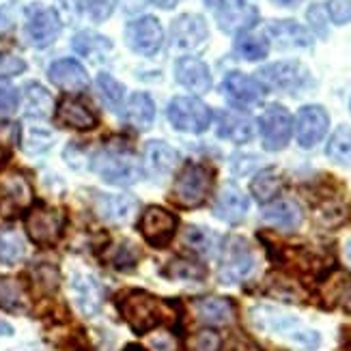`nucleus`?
<instances>
[{
  "mask_svg": "<svg viewBox=\"0 0 351 351\" xmlns=\"http://www.w3.org/2000/svg\"><path fill=\"white\" fill-rule=\"evenodd\" d=\"M119 313L136 334L154 332L162 326H177L179 322V308L175 304L160 300L143 289H132L125 295H121Z\"/></svg>",
  "mask_w": 351,
  "mask_h": 351,
  "instance_id": "obj_1",
  "label": "nucleus"
},
{
  "mask_svg": "<svg viewBox=\"0 0 351 351\" xmlns=\"http://www.w3.org/2000/svg\"><path fill=\"white\" fill-rule=\"evenodd\" d=\"M250 319L258 330L276 334V337L298 345L304 351H315L322 345V334L304 326L295 315H289L285 311L271 306H256L250 311Z\"/></svg>",
  "mask_w": 351,
  "mask_h": 351,
  "instance_id": "obj_2",
  "label": "nucleus"
},
{
  "mask_svg": "<svg viewBox=\"0 0 351 351\" xmlns=\"http://www.w3.org/2000/svg\"><path fill=\"white\" fill-rule=\"evenodd\" d=\"M211 171L201 164H186L173 186V201L186 209H194L205 203L211 190Z\"/></svg>",
  "mask_w": 351,
  "mask_h": 351,
  "instance_id": "obj_3",
  "label": "nucleus"
},
{
  "mask_svg": "<svg viewBox=\"0 0 351 351\" xmlns=\"http://www.w3.org/2000/svg\"><path fill=\"white\" fill-rule=\"evenodd\" d=\"M24 226L37 246H54L65 231V216L60 209L39 203L28 209Z\"/></svg>",
  "mask_w": 351,
  "mask_h": 351,
  "instance_id": "obj_4",
  "label": "nucleus"
},
{
  "mask_svg": "<svg viewBox=\"0 0 351 351\" xmlns=\"http://www.w3.org/2000/svg\"><path fill=\"white\" fill-rule=\"evenodd\" d=\"M256 267V256L250 243L241 237L226 239L220 261V280L226 285H235L246 280Z\"/></svg>",
  "mask_w": 351,
  "mask_h": 351,
  "instance_id": "obj_5",
  "label": "nucleus"
},
{
  "mask_svg": "<svg viewBox=\"0 0 351 351\" xmlns=\"http://www.w3.org/2000/svg\"><path fill=\"white\" fill-rule=\"evenodd\" d=\"M93 171L110 183H136L143 177V169L130 154L119 149H104L93 160Z\"/></svg>",
  "mask_w": 351,
  "mask_h": 351,
  "instance_id": "obj_6",
  "label": "nucleus"
},
{
  "mask_svg": "<svg viewBox=\"0 0 351 351\" xmlns=\"http://www.w3.org/2000/svg\"><path fill=\"white\" fill-rule=\"evenodd\" d=\"M166 114H169V121L173 123V128L179 132L201 134L211 123L209 106L196 97H175L169 104Z\"/></svg>",
  "mask_w": 351,
  "mask_h": 351,
  "instance_id": "obj_7",
  "label": "nucleus"
},
{
  "mask_svg": "<svg viewBox=\"0 0 351 351\" xmlns=\"http://www.w3.org/2000/svg\"><path fill=\"white\" fill-rule=\"evenodd\" d=\"M205 3L216 11V20L224 33H243L258 18L256 7L248 0H205Z\"/></svg>",
  "mask_w": 351,
  "mask_h": 351,
  "instance_id": "obj_8",
  "label": "nucleus"
},
{
  "mask_svg": "<svg viewBox=\"0 0 351 351\" xmlns=\"http://www.w3.org/2000/svg\"><path fill=\"white\" fill-rule=\"evenodd\" d=\"M60 18L52 7L30 5L26 11V35L35 48H48L60 35Z\"/></svg>",
  "mask_w": 351,
  "mask_h": 351,
  "instance_id": "obj_9",
  "label": "nucleus"
},
{
  "mask_svg": "<svg viewBox=\"0 0 351 351\" xmlns=\"http://www.w3.org/2000/svg\"><path fill=\"white\" fill-rule=\"evenodd\" d=\"M258 78L267 86L276 90H287V93H295L304 88L311 80L308 69L298 60H282V63H271L263 69H258Z\"/></svg>",
  "mask_w": 351,
  "mask_h": 351,
  "instance_id": "obj_10",
  "label": "nucleus"
},
{
  "mask_svg": "<svg viewBox=\"0 0 351 351\" xmlns=\"http://www.w3.org/2000/svg\"><path fill=\"white\" fill-rule=\"evenodd\" d=\"M258 125H261L263 147L269 151H280L289 145V141H291L293 119L289 114V110L278 104L269 106V108L263 112L261 121H258Z\"/></svg>",
  "mask_w": 351,
  "mask_h": 351,
  "instance_id": "obj_11",
  "label": "nucleus"
},
{
  "mask_svg": "<svg viewBox=\"0 0 351 351\" xmlns=\"http://www.w3.org/2000/svg\"><path fill=\"white\" fill-rule=\"evenodd\" d=\"M177 226H179V222L173 213L166 211L164 207H158V205L149 207L143 213L141 224H138L143 237L156 248H164L166 243H171L173 235L177 233Z\"/></svg>",
  "mask_w": 351,
  "mask_h": 351,
  "instance_id": "obj_12",
  "label": "nucleus"
},
{
  "mask_svg": "<svg viewBox=\"0 0 351 351\" xmlns=\"http://www.w3.org/2000/svg\"><path fill=\"white\" fill-rule=\"evenodd\" d=\"M125 39L134 52L143 56H154L164 43V28L156 18L147 15V18H141L128 26Z\"/></svg>",
  "mask_w": 351,
  "mask_h": 351,
  "instance_id": "obj_13",
  "label": "nucleus"
},
{
  "mask_svg": "<svg viewBox=\"0 0 351 351\" xmlns=\"http://www.w3.org/2000/svg\"><path fill=\"white\" fill-rule=\"evenodd\" d=\"M209 30H207V22L201 18V15L194 13H186L177 18L173 22L171 28V43L177 50H196L207 41Z\"/></svg>",
  "mask_w": 351,
  "mask_h": 351,
  "instance_id": "obj_14",
  "label": "nucleus"
},
{
  "mask_svg": "<svg viewBox=\"0 0 351 351\" xmlns=\"http://www.w3.org/2000/svg\"><path fill=\"white\" fill-rule=\"evenodd\" d=\"M328 128H330V117L322 106H304L298 112L295 136L304 149L315 147L326 136Z\"/></svg>",
  "mask_w": 351,
  "mask_h": 351,
  "instance_id": "obj_15",
  "label": "nucleus"
},
{
  "mask_svg": "<svg viewBox=\"0 0 351 351\" xmlns=\"http://www.w3.org/2000/svg\"><path fill=\"white\" fill-rule=\"evenodd\" d=\"M222 90L237 106H254L265 97V86L241 71L228 73L224 78Z\"/></svg>",
  "mask_w": 351,
  "mask_h": 351,
  "instance_id": "obj_16",
  "label": "nucleus"
},
{
  "mask_svg": "<svg viewBox=\"0 0 351 351\" xmlns=\"http://www.w3.org/2000/svg\"><path fill=\"white\" fill-rule=\"evenodd\" d=\"M93 207H95V213L101 220L112 222V224H125L134 216L136 201L128 194L99 192V194H95Z\"/></svg>",
  "mask_w": 351,
  "mask_h": 351,
  "instance_id": "obj_17",
  "label": "nucleus"
},
{
  "mask_svg": "<svg viewBox=\"0 0 351 351\" xmlns=\"http://www.w3.org/2000/svg\"><path fill=\"white\" fill-rule=\"evenodd\" d=\"M71 293L75 300V306L80 308L82 315L90 317V315L99 313L101 302H104V289L93 276H88V274H82V271L73 274Z\"/></svg>",
  "mask_w": 351,
  "mask_h": 351,
  "instance_id": "obj_18",
  "label": "nucleus"
},
{
  "mask_svg": "<svg viewBox=\"0 0 351 351\" xmlns=\"http://www.w3.org/2000/svg\"><path fill=\"white\" fill-rule=\"evenodd\" d=\"M194 313L207 326H228L235 322V304L220 295L194 300Z\"/></svg>",
  "mask_w": 351,
  "mask_h": 351,
  "instance_id": "obj_19",
  "label": "nucleus"
},
{
  "mask_svg": "<svg viewBox=\"0 0 351 351\" xmlns=\"http://www.w3.org/2000/svg\"><path fill=\"white\" fill-rule=\"evenodd\" d=\"M56 121L63 128L71 130H93L97 125V117L95 112L88 108V106L75 97H63L56 106Z\"/></svg>",
  "mask_w": 351,
  "mask_h": 351,
  "instance_id": "obj_20",
  "label": "nucleus"
},
{
  "mask_svg": "<svg viewBox=\"0 0 351 351\" xmlns=\"http://www.w3.org/2000/svg\"><path fill=\"white\" fill-rule=\"evenodd\" d=\"M175 75H177V82L183 84L186 88H190L192 93H201L203 95L211 88L209 67L203 63L201 58H194V56L179 58L177 65H175Z\"/></svg>",
  "mask_w": 351,
  "mask_h": 351,
  "instance_id": "obj_21",
  "label": "nucleus"
},
{
  "mask_svg": "<svg viewBox=\"0 0 351 351\" xmlns=\"http://www.w3.org/2000/svg\"><path fill=\"white\" fill-rule=\"evenodd\" d=\"M48 78L65 90H84L88 86V73L86 69L73 58H60L54 60L48 69Z\"/></svg>",
  "mask_w": 351,
  "mask_h": 351,
  "instance_id": "obj_22",
  "label": "nucleus"
},
{
  "mask_svg": "<svg viewBox=\"0 0 351 351\" xmlns=\"http://www.w3.org/2000/svg\"><path fill=\"white\" fill-rule=\"evenodd\" d=\"M0 198L13 211H22L33 205V188H30V183L24 175L9 173L0 179Z\"/></svg>",
  "mask_w": 351,
  "mask_h": 351,
  "instance_id": "obj_23",
  "label": "nucleus"
},
{
  "mask_svg": "<svg viewBox=\"0 0 351 351\" xmlns=\"http://www.w3.org/2000/svg\"><path fill=\"white\" fill-rule=\"evenodd\" d=\"M267 37L278 48H308L313 43L308 30L293 20H278L267 24Z\"/></svg>",
  "mask_w": 351,
  "mask_h": 351,
  "instance_id": "obj_24",
  "label": "nucleus"
},
{
  "mask_svg": "<svg viewBox=\"0 0 351 351\" xmlns=\"http://www.w3.org/2000/svg\"><path fill=\"white\" fill-rule=\"evenodd\" d=\"M213 211H216V216L224 222H231V224L241 222L248 211V198L235 186H224L218 194Z\"/></svg>",
  "mask_w": 351,
  "mask_h": 351,
  "instance_id": "obj_25",
  "label": "nucleus"
},
{
  "mask_svg": "<svg viewBox=\"0 0 351 351\" xmlns=\"http://www.w3.org/2000/svg\"><path fill=\"white\" fill-rule=\"evenodd\" d=\"M302 207L291 201V198H282V201L271 203L263 209V220L271 226L285 228V231H293L302 224Z\"/></svg>",
  "mask_w": 351,
  "mask_h": 351,
  "instance_id": "obj_26",
  "label": "nucleus"
},
{
  "mask_svg": "<svg viewBox=\"0 0 351 351\" xmlns=\"http://www.w3.org/2000/svg\"><path fill=\"white\" fill-rule=\"evenodd\" d=\"M218 136L220 138H226L231 143L243 145L252 141L254 136V123L243 114H235V112H220L218 114Z\"/></svg>",
  "mask_w": 351,
  "mask_h": 351,
  "instance_id": "obj_27",
  "label": "nucleus"
},
{
  "mask_svg": "<svg viewBox=\"0 0 351 351\" xmlns=\"http://www.w3.org/2000/svg\"><path fill=\"white\" fill-rule=\"evenodd\" d=\"M145 160L149 171H154L158 175L171 173L175 166L179 164V154L164 141H151L145 147Z\"/></svg>",
  "mask_w": 351,
  "mask_h": 351,
  "instance_id": "obj_28",
  "label": "nucleus"
},
{
  "mask_svg": "<svg viewBox=\"0 0 351 351\" xmlns=\"http://www.w3.org/2000/svg\"><path fill=\"white\" fill-rule=\"evenodd\" d=\"M26 287L22 280L11 276H0V308L7 313H24L28 306Z\"/></svg>",
  "mask_w": 351,
  "mask_h": 351,
  "instance_id": "obj_29",
  "label": "nucleus"
},
{
  "mask_svg": "<svg viewBox=\"0 0 351 351\" xmlns=\"http://www.w3.org/2000/svg\"><path fill=\"white\" fill-rule=\"evenodd\" d=\"M125 119L134 128L138 130H147L154 125V119H156V106L154 99H151L147 93H134L128 101V108H125Z\"/></svg>",
  "mask_w": 351,
  "mask_h": 351,
  "instance_id": "obj_30",
  "label": "nucleus"
},
{
  "mask_svg": "<svg viewBox=\"0 0 351 351\" xmlns=\"http://www.w3.org/2000/svg\"><path fill=\"white\" fill-rule=\"evenodd\" d=\"M73 50L84 58L104 60L110 54L112 43H110V39H106L97 33H88V30H84V33H78L73 37Z\"/></svg>",
  "mask_w": 351,
  "mask_h": 351,
  "instance_id": "obj_31",
  "label": "nucleus"
},
{
  "mask_svg": "<svg viewBox=\"0 0 351 351\" xmlns=\"http://www.w3.org/2000/svg\"><path fill=\"white\" fill-rule=\"evenodd\" d=\"M282 188V179L276 171H263L258 173L252 183H250V190L252 196L256 198L258 203H269L274 196H276Z\"/></svg>",
  "mask_w": 351,
  "mask_h": 351,
  "instance_id": "obj_32",
  "label": "nucleus"
},
{
  "mask_svg": "<svg viewBox=\"0 0 351 351\" xmlns=\"http://www.w3.org/2000/svg\"><path fill=\"white\" fill-rule=\"evenodd\" d=\"M26 254V243L15 231H0V263L15 265Z\"/></svg>",
  "mask_w": 351,
  "mask_h": 351,
  "instance_id": "obj_33",
  "label": "nucleus"
},
{
  "mask_svg": "<svg viewBox=\"0 0 351 351\" xmlns=\"http://www.w3.org/2000/svg\"><path fill=\"white\" fill-rule=\"evenodd\" d=\"M326 154L332 162L343 164V166H351V130L349 128L343 125L332 134Z\"/></svg>",
  "mask_w": 351,
  "mask_h": 351,
  "instance_id": "obj_34",
  "label": "nucleus"
},
{
  "mask_svg": "<svg viewBox=\"0 0 351 351\" xmlns=\"http://www.w3.org/2000/svg\"><path fill=\"white\" fill-rule=\"evenodd\" d=\"M164 274L173 280H203L207 276V269L201 263L190 261V258H173L164 267Z\"/></svg>",
  "mask_w": 351,
  "mask_h": 351,
  "instance_id": "obj_35",
  "label": "nucleus"
},
{
  "mask_svg": "<svg viewBox=\"0 0 351 351\" xmlns=\"http://www.w3.org/2000/svg\"><path fill=\"white\" fill-rule=\"evenodd\" d=\"M183 243L198 252V254H211L213 250H216V235H213L211 231H207V228L203 226H188L186 231H183Z\"/></svg>",
  "mask_w": 351,
  "mask_h": 351,
  "instance_id": "obj_36",
  "label": "nucleus"
},
{
  "mask_svg": "<svg viewBox=\"0 0 351 351\" xmlns=\"http://www.w3.org/2000/svg\"><path fill=\"white\" fill-rule=\"evenodd\" d=\"M235 52L246 60H261L269 52V43L258 35L241 33L235 41Z\"/></svg>",
  "mask_w": 351,
  "mask_h": 351,
  "instance_id": "obj_37",
  "label": "nucleus"
},
{
  "mask_svg": "<svg viewBox=\"0 0 351 351\" xmlns=\"http://www.w3.org/2000/svg\"><path fill=\"white\" fill-rule=\"evenodd\" d=\"M52 110V97L50 93L39 84L26 86V112L30 117H48Z\"/></svg>",
  "mask_w": 351,
  "mask_h": 351,
  "instance_id": "obj_38",
  "label": "nucleus"
},
{
  "mask_svg": "<svg viewBox=\"0 0 351 351\" xmlns=\"http://www.w3.org/2000/svg\"><path fill=\"white\" fill-rule=\"evenodd\" d=\"M30 282H33L35 289H39L41 293L50 295L54 293L58 285H60V274L54 265H37L33 267V271H30Z\"/></svg>",
  "mask_w": 351,
  "mask_h": 351,
  "instance_id": "obj_39",
  "label": "nucleus"
},
{
  "mask_svg": "<svg viewBox=\"0 0 351 351\" xmlns=\"http://www.w3.org/2000/svg\"><path fill=\"white\" fill-rule=\"evenodd\" d=\"M97 88H99V95L101 99L110 106V108H119L121 101H123L125 95V88L119 80H114L112 75L108 73H99L97 75Z\"/></svg>",
  "mask_w": 351,
  "mask_h": 351,
  "instance_id": "obj_40",
  "label": "nucleus"
},
{
  "mask_svg": "<svg viewBox=\"0 0 351 351\" xmlns=\"http://www.w3.org/2000/svg\"><path fill=\"white\" fill-rule=\"evenodd\" d=\"M222 347V339L216 330H198L192 337L186 341V349L188 351H220Z\"/></svg>",
  "mask_w": 351,
  "mask_h": 351,
  "instance_id": "obj_41",
  "label": "nucleus"
},
{
  "mask_svg": "<svg viewBox=\"0 0 351 351\" xmlns=\"http://www.w3.org/2000/svg\"><path fill=\"white\" fill-rule=\"evenodd\" d=\"M136 261H138V250H136L130 241H123V243H119V246H114L110 263L117 269H130L136 265Z\"/></svg>",
  "mask_w": 351,
  "mask_h": 351,
  "instance_id": "obj_42",
  "label": "nucleus"
},
{
  "mask_svg": "<svg viewBox=\"0 0 351 351\" xmlns=\"http://www.w3.org/2000/svg\"><path fill=\"white\" fill-rule=\"evenodd\" d=\"M20 106V95L9 82L0 80V112L3 114H11L18 110Z\"/></svg>",
  "mask_w": 351,
  "mask_h": 351,
  "instance_id": "obj_43",
  "label": "nucleus"
},
{
  "mask_svg": "<svg viewBox=\"0 0 351 351\" xmlns=\"http://www.w3.org/2000/svg\"><path fill=\"white\" fill-rule=\"evenodd\" d=\"M328 13L334 24L351 22V0H328Z\"/></svg>",
  "mask_w": 351,
  "mask_h": 351,
  "instance_id": "obj_44",
  "label": "nucleus"
},
{
  "mask_svg": "<svg viewBox=\"0 0 351 351\" xmlns=\"http://www.w3.org/2000/svg\"><path fill=\"white\" fill-rule=\"evenodd\" d=\"M26 69V63L15 54L9 52H0V78H7V75H18Z\"/></svg>",
  "mask_w": 351,
  "mask_h": 351,
  "instance_id": "obj_45",
  "label": "nucleus"
},
{
  "mask_svg": "<svg viewBox=\"0 0 351 351\" xmlns=\"http://www.w3.org/2000/svg\"><path fill=\"white\" fill-rule=\"evenodd\" d=\"M151 347L156 351H179V341L173 337L171 332H162V334H156L154 339H151Z\"/></svg>",
  "mask_w": 351,
  "mask_h": 351,
  "instance_id": "obj_46",
  "label": "nucleus"
},
{
  "mask_svg": "<svg viewBox=\"0 0 351 351\" xmlns=\"http://www.w3.org/2000/svg\"><path fill=\"white\" fill-rule=\"evenodd\" d=\"M114 7V0H90V15H93V20H106L110 15Z\"/></svg>",
  "mask_w": 351,
  "mask_h": 351,
  "instance_id": "obj_47",
  "label": "nucleus"
},
{
  "mask_svg": "<svg viewBox=\"0 0 351 351\" xmlns=\"http://www.w3.org/2000/svg\"><path fill=\"white\" fill-rule=\"evenodd\" d=\"M308 22L313 24V28L317 30L319 35H326L328 30H326V18H324V13H322V7H313L311 11H308Z\"/></svg>",
  "mask_w": 351,
  "mask_h": 351,
  "instance_id": "obj_48",
  "label": "nucleus"
},
{
  "mask_svg": "<svg viewBox=\"0 0 351 351\" xmlns=\"http://www.w3.org/2000/svg\"><path fill=\"white\" fill-rule=\"evenodd\" d=\"M11 26H13V18L9 15V11L0 9V35L7 33V30H11Z\"/></svg>",
  "mask_w": 351,
  "mask_h": 351,
  "instance_id": "obj_49",
  "label": "nucleus"
},
{
  "mask_svg": "<svg viewBox=\"0 0 351 351\" xmlns=\"http://www.w3.org/2000/svg\"><path fill=\"white\" fill-rule=\"evenodd\" d=\"M341 304H343L345 313H349V315H351V287H349L347 291L343 293V298H341Z\"/></svg>",
  "mask_w": 351,
  "mask_h": 351,
  "instance_id": "obj_50",
  "label": "nucleus"
},
{
  "mask_svg": "<svg viewBox=\"0 0 351 351\" xmlns=\"http://www.w3.org/2000/svg\"><path fill=\"white\" fill-rule=\"evenodd\" d=\"M9 334H13V328L0 319V337H9Z\"/></svg>",
  "mask_w": 351,
  "mask_h": 351,
  "instance_id": "obj_51",
  "label": "nucleus"
},
{
  "mask_svg": "<svg viewBox=\"0 0 351 351\" xmlns=\"http://www.w3.org/2000/svg\"><path fill=\"white\" fill-rule=\"evenodd\" d=\"M156 3H158L160 7H164V9H173V7L179 3V0H156Z\"/></svg>",
  "mask_w": 351,
  "mask_h": 351,
  "instance_id": "obj_52",
  "label": "nucleus"
},
{
  "mask_svg": "<svg viewBox=\"0 0 351 351\" xmlns=\"http://www.w3.org/2000/svg\"><path fill=\"white\" fill-rule=\"evenodd\" d=\"M7 160H9V151H7V149H5L3 145H0V166H3V164H5Z\"/></svg>",
  "mask_w": 351,
  "mask_h": 351,
  "instance_id": "obj_53",
  "label": "nucleus"
},
{
  "mask_svg": "<svg viewBox=\"0 0 351 351\" xmlns=\"http://www.w3.org/2000/svg\"><path fill=\"white\" fill-rule=\"evenodd\" d=\"M345 256H347V261L351 265V241H347V246H345Z\"/></svg>",
  "mask_w": 351,
  "mask_h": 351,
  "instance_id": "obj_54",
  "label": "nucleus"
},
{
  "mask_svg": "<svg viewBox=\"0 0 351 351\" xmlns=\"http://www.w3.org/2000/svg\"><path fill=\"white\" fill-rule=\"evenodd\" d=\"M123 351H145V349H143L141 345H128V347H125Z\"/></svg>",
  "mask_w": 351,
  "mask_h": 351,
  "instance_id": "obj_55",
  "label": "nucleus"
},
{
  "mask_svg": "<svg viewBox=\"0 0 351 351\" xmlns=\"http://www.w3.org/2000/svg\"><path fill=\"white\" fill-rule=\"evenodd\" d=\"M278 5H298L300 0H276Z\"/></svg>",
  "mask_w": 351,
  "mask_h": 351,
  "instance_id": "obj_56",
  "label": "nucleus"
},
{
  "mask_svg": "<svg viewBox=\"0 0 351 351\" xmlns=\"http://www.w3.org/2000/svg\"><path fill=\"white\" fill-rule=\"evenodd\" d=\"M349 343H351V339H349Z\"/></svg>",
  "mask_w": 351,
  "mask_h": 351,
  "instance_id": "obj_57",
  "label": "nucleus"
}]
</instances>
